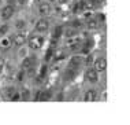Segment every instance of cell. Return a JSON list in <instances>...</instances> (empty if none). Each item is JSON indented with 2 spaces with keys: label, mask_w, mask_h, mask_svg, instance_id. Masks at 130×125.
Here are the masks:
<instances>
[{
  "label": "cell",
  "mask_w": 130,
  "mask_h": 125,
  "mask_svg": "<svg viewBox=\"0 0 130 125\" xmlns=\"http://www.w3.org/2000/svg\"><path fill=\"white\" fill-rule=\"evenodd\" d=\"M43 45V37L41 36H31L29 39V47L31 49H38Z\"/></svg>",
  "instance_id": "obj_1"
},
{
  "label": "cell",
  "mask_w": 130,
  "mask_h": 125,
  "mask_svg": "<svg viewBox=\"0 0 130 125\" xmlns=\"http://www.w3.org/2000/svg\"><path fill=\"white\" fill-rule=\"evenodd\" d=\"M58 2H59V3H62V4H63V3H66V2H69V0H58Z\"/></svg>",
  "instance_id": "obj_20"
},
{
  "label": "cell",
  "mask_w": 130,
  "mask_h": 125,
  "mask_svg": "<svg viewBox=\"0 0 130 125\" xmlns=\"http://www.w3.org/2000/svg\"><path fill=\"white\" fill-rule=\"evenodd\" d=\"M2 69H3V65H2V63H0V71H2Z\"/></svg>",
  "instance_id": "obj_22"
},
{
  "label": "cell",
  "mask_w": 130,
  "mask_h": 125,
  "mask_svg": "<svg viewBox=\"0 0 130 125\" xmlns=\"http://www.w3.org/2000/svg\"><path fill=\"white\" fill-rule=\"evenodd\" d=\"M51 2H54V0H51Z\"/></svg>",
  "instance_id": "obj_23"
},
{
  "label": "cell",
  "mask_w": 130,
  "mask_h": 125,
  "mask_svg": "<svg viewBox=\"0 0 130 125\" xmlns=\"http://www.w3.org/2000/svg\"><path fill=\"white\" fill-rule=\"evenodd\" d=\"M97 19H99V21H101V22H103L104 17H103V15H97Z\"/></svg>",
  "instance_id": "obj_19"
},
{
  "label": "cell",
  "mask_w": 130,
  "mask_h": 125,
  "mask_svg": "<svg viewBox=\"0 0 130 125\" xmlns=\"http://www.w3.org/2000/svg\"><path fill=\"white\" fill-rule=\"evenodd\" d=\"M48 26H50V23H48L47 19H40L36 23V30L37 32H45L48 29Z\"/></svg>",
  "instance_id": "obj_5"
},
{
  "label": "cell",
  "mask_w": 130,
  "mask_h": 125,
  "mask_svg": "<svg viewBox=\"0 0 130 125\" xmlns=\"http://www.w3.org/2000/svg\"><path fill=\"white\" fill-rule=\"evenodd\" d=\"M105 69H107V60L104 58L96 59V62H94V70L96 71H104Z\"/></svg>",
  "instance_id": "obj_2"
},
{
  "label": "cell",
  "mask_w": 130,
  "mask_h": 125,
  "mask_svg": "<svg viewBox=\"0 0 130 125\" xmlns=\"http://www.w3.org/2000/svg\"><path fill=\"white\" fill-rule=\"evenodd\" d=\"M92 60H93L92 55H88V56H86V60H85V63H86V65H92Z\"/></svg>",
  "instance_id": "obj_16"
},
{
  "label": "cell",
  "mask_w": 130,
  "mask_h": 125,
  "mask_svg": "<svg viewBox=\"0 0 130 125\" xmlns=\"http://www.w3.org/2000/svg\"><path fill=\"white\" fill-rule=\"evenodd\" d=\"M10 45H11V41H10L8 39H3V40L0 41V47H2L3 49H7Z\"/></svg>",
  "instance_id": "obj_9"
},
{
  "label": "cell",
  "mask_w": 130,
  "mask_h": 125,
  "mask_svg": "<svg viewBox=\"0 0 130 125\" xmlns=\"http://www.w3.org/2000/svg\"><path fill=\"white\" fill-rule=\"evenodd\" d=\"M38 11H40L41 15H48L51 12V6L48 3H41L40 7H38Z\"/></svg>",
  "instance_id": "obj_7"
},
{
  "label": "cell",
  "mask_w": 130,
  "mask_h": 125,
  "mask_svg": "<svg viewBox=\"0 0 130 125\" xmlns=\"http://www.w3.org/2000/svg\"><path fill=\"white\" fill-rule=\"evenodd\" d=\"M7 30H8V26H7V25H3V26H0V34L7 33Z\"/></svg>",
  "instance_id": "obj_14"
},
{
  "label": "cell",
  "mask_w": 130,
  "mask_h": 125,
  "mask_svg": "<svg viewBox=\"0 0 130 125\" xmlns=\"http://www.w3.org/2000/svg\"><path fill=\"white\" fill-rule=\"evenodd\" d=\"M12 14H14V7L8 4V6H6L4 8H3V11H2V18H3V19H8V18L12 17Z\"/></svg>",
  "instance_id": "obj_3"
},
{
  "label": "cell",
  "mask_w": 130,
  "mask_h": 125,
  "mask_svg": "<svg viewBox=\"0 0 130 125\" xmlns=\"http://www.w3.org/2000/svg\"><path fill=\"white\" fill-rule=\"evenodd\" d=\"M40 99H41V101H48V99H50V94H43Z\"/></svg>",
  "instance_id": "obj_17"
},
{
  "label": "cell",
  "mask_w": 130,
  "mask_h": 125,
  "mask_svg": "<svg viewBox=\"0 0 130 125\" xmlns=\"http://www.w3.org/2000/svg\"><path fill=\"white\" fill-rule=\"evenodd\" d=\"M12 41H14V44L15 45H23L26 43V37H25V34H22V33H17L15 36L12 37Z\"/></svg>",
  "instance_id": "obj_4"
},
{
  "label": "cell",
  "mask_w": 130,
  "mask_h": 125,
  "mask_svg": "<svg viewBox=\"0 0 130 125\" xmlns=\"http://www.w3.org/2000/svg\"><path fill=\"white\" fill-rule=\"evenodd\" d=\"M17 28H18V29H23V28H25V21L19 19L18 22H17Z\"/></svg>",
  "instance_id": "obj_12"
},
{
  "label": "cell",
  "mask_w": 130,
  "mask_h": 125,
  "mask_svg": "<svg viewBox=\"0 0 130 125\" xmlns=\"http://www.w3.org/2000/svg\"><path fill=\"white\" fill-rule=\"evenodd\" d=\"M14 92H15V89H14V88H7L6 89V95L8 96V98H11V95L14 94Z\"/></svg>",
  "instance_id": "obj_13"
},
{
  "label": "cell",
  "mask_w": 130,
  "mask_h": 125,
  "mask_svg": "<svg viewBox=\"0 0 130 125\" xmlns=\"http://www.w3.org/2000/svg\"><path fill=\"white\" fill-rule=\"evenodd\" d=\"M86 78L90 81V83H96L97 80H99V76H97V71L94 69H90L86 71Z\"/></svg>",
  "instance_id": "obj_6"
},
{
  "label": "cell",
  "mask_w": 130,
  "mask_h": 125,
  "mask_svg": "<svg viewBox=\"0 0 130 125\" xmlns=\"http://www.w3.org/2000/svg\"><path fill=\"white\" fill-rule=\"evenodd\" d=\"M60 32H62L60 28H56V29H55V37H56V36H59V34H60Z\"/></svg>",
  "instance_id": "obj_18"
},
{
  "label": "cell",
  "mask_w": 130,
  "mask_h": 125,
  "mask_svg": "<svg viewBox=\"0 0 130 125\" xmlns=\"http://www.w3.org/2000/svg\"><path fill=\"white\" fill-rule=\"evenodd\" d=\"M0 2H2V0H0Z\"/></svg>",
  "instance_id": "obj_24"
},
{
  "label": "cell",
  "mask_w": 130,
  "mask_h": 125,
  "mask_svg": "<svg viewBox=\"0 0 130 125\" xmlns=\"http://www.w3.org/2000/svg\"><path fill=\"white\" fill-rule=\"evenodd\" d=\"M97 26H99V23H97L94 19H92V21L88 22V28H89V29H94V28H97Z\"/></svg>",
  "instance_id": "obj_11"
},
{
  "label": "cell",
  "mask_w": 130,
  "mask_h": 125,
  "mask_svg": "<svg viewBox=\"0 0 130 125\" xmlns=\"http://www.w3.org/2000/svg\"><path fill=\"white\" fill-rule=\"evenodd\" d=\"M31 63H33V58H27V59H25L23 60V67H30L31 66Z\"/></svg>",
  "instance_id": "obj_10"
},
{
  "label": "cell",
  "mask_w": 130,
  "mask_h": 125,
  "mask_svg": "<svg viewBox=\"0 0 130 125\" xmlns=\"http://www.w3.org/2000/svg\"><path fill=\"white\" fill-rule=\"evenodd\" d=\"M96 99V92L93 91V89H89V91L85 94V101L86 102H92V101H94Z\"/></svg>",
  "instance_id": "obj_8"
},
{
  "label": "cell",
  "mask_w": 130,
  "mask_h": 125,
  "mask_svg": "<svg viewBox=\"0 0 130 125\" xmlns=\"http://www.w3.org/2000/svg\"><path fill=\"white\" fill-rule=\"evenodd\" d=\"M81 62V58L79 56H74V58L71 59V65H77V63Z\"/></svg>",
  "instance_id": "obj_15"
},
{
  "label": "cell",
  "mask_w": 130,
  "mask_h": 125,
  "mask_svg": "<svg viewBox=\"0 0 130 125\" xmlns=\"http://www.w3.org/2000/svg\"><path fill=\"white\" fill-rule=\"evenodd\" d=\"M94 3H101V2H104V0H93Z\"/></svg>",
  "instance_id": "obj_21"
}]
</instances>
